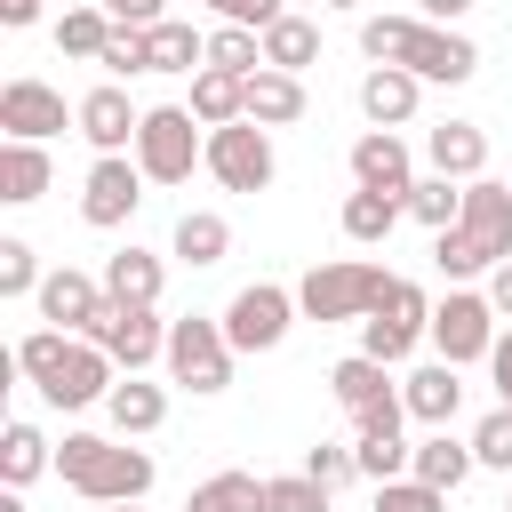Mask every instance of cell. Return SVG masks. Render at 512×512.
I'll list each match as a JSON object with an SVG mask.
<instances>
[{"mask_svg":"<svg viewBox=\"0 0 512 512\" xmlns=\"http://www.w3.org/2000/svg\"><path fill=\"white\" fill-rule=\"evenodd\" d=\"M384 288H392V272H384V264L328 256V264H312V272L296 280V312H304V320H320V328H336V320H368Z\"/></svg>","mask_w":512,"mask_h":512,"instance_id":"obj_2","label":"cell"},{"mask_svg":"<svg viewBox=\"0 0 512 512\" xmlns=\"http://www.w3.org/2000/svg\"><path fill=\"white\" fill-rule=\"evenodd\" d=\"M0 512H24V488H8V496H0Z\"/></svg>","mask_w":512,"mask_h":512,"instance_id":"obj_53","label":"cell"},{"mask_svg":"<svg viewBox=\"0 0 512 512\" xmlns=\"http://www.w3.org/2000/svg\"><path fill=\"white\" fill-rule=\"evenodd\" d=\"M424 160H432V176L472 184V176L488 168V136H480V120H440V128L424 136Z\"/></svg>","mask_w":512,"mask_h":512,"instance_id":"obj_21","label":"cell"},{"mask_svg":"<svg viewBox=\"0 0 512 512\" xmlns=\"http://www.w3.org/2000/svg\"><path fill=\"white\" fill-rule=\"evenodd\" d=\"M144 168H136V152H96V168H88V184H80V216L96 224V232H120L136 208H144Z\"/></svg>","mask_w":512,"mask_h":512,"instance_id":"obj_10","label":"cell"},{"mask_svg":"<svg viewBox=\"0 0 512 512\" xmlns=\"http://www.w3.org/2000/svg\"><path fill=\"white\" fill-rule=\"evenodd\" d=\"M352 184H360V192H392V200H408V192H416L408 136H400V128H368V136L352 144Z\"/></svg>","mask_w":512,"mask_h":512,"instance_id":"obj_17","label":"cell"},{"mask_svg":"<svg viewBox=\"0 0 512 512\" xmlns=\"http://www.w3.org/2000/svg\"><path fill=\"white\" fill-rule=\"evenodd\" d=\"M56 480L80 488L88 504H144V496H152V456L128 448V440L64 432V448H56Z\"/></svg>","mask_w":512,"mask_h":512,"instance_id":"obj_1","label":"cell"},{"mask_svg":"<svg viewBox=\"0 0 512 512\" xmlns=\"http://www.w3.org/2000/svg\"><path fill=\"white\" fill-rule=\"evenodd\" d=\"M96 512H144V504H96Z\"/></svg>","mask_w":512,"mask_h":512,"instance_id":"obj_54","label":"cell"},{"mask_svg":"<svg viewBox=\"0 0 512 512\" xmlns=\"http://www.w3.org/2000/svg\"><path fill=\"white\" fill-rule=\"evenodd\" d=\"M88 344H104L112 368L136 376L144 360H168V320H160V304H104L96 328H88Z\"/></svg>","mask_w":512,"mask_h":512,"instance_id":"obj_11","label":"cell"},{"mask_svg":"<svg viewBox=\"0 0 512 512\" xmlns=\"http://www.w3.org/2000/svg\"><path fill=\"white\" fill-rule=\"evenodd\" d=\"M40 8H48V0H0V24L24 32V24H40Z\"/></svg>","mask_w":512,"mask_h":512,"instance_id":"obj_52","label":"cell"},{"mask_svg":"<svg viewBox=\"0 0 512 512\" xmlns=\"http://www.w3.org/2000/svg\"><path fill=\"white\" fill-rule=\"evenodd\" d=\"M192 120L200 128H232V120H248V80H232V72H192Z\"/></svg>","mask_w":512,"mask_h":512,"instance_id":"obj_27","label":"cell"},{"mask_svg":"<svg viewBox=\"0 0 512 512\" xmlns=\"http://www.w3.org/2000/svg\"><path fill=\"white\" fill-rule=\"evenodd\" d=\"M488 376H496V400L512 408V328L496 336V352H488Z\"/></svg>","mask_w":512,"mask_h":512,"instance_id":"obj_49","label":"cell"},{"mask_svg":"<svg viewBox=\"0 0 512 512\" xmlns=\"http://www.w3.org/2000/svg\"><path fill=\"white\" fill-rule=\"evenodd\" d=\"M104 416H112V432H120V440H144V432H160V424H168V392H160V384H144V376H120V384H112V400H104Z\"/></svg>","mask_w":512,"mask_h":512,"instance_id":"obj_23","label":"cell"},{"mask_svg":"<svg viewBox=\"0 0 512 512\" xmlns=\"http://www.w3.org/2000/svg\"><path fill=\"white\" fill-rule=\"evenodd\" d=\"M368 512H448V496H440V488H424V480L408 472V480H384Z\"/></svg>","mask_w":512,"mask_h":512,"instance_id":"obj_43","label":"cell"},{"mask_svg":"<svg viewBox=\"0 0 512 512\" xmlns=\"http://www.w3.org/2000/svg\"><path fill=\"white\" fill-rule=\"evenodd\" d=\"M496 304H488V288H448L440 304H432V352L448 360V368H464V360H488L496 352Z\"/></svg>","mask_w":512,"mask_h":512,"instance_id":"obj_7","label":"cell"},{"mask_svg":"<svg viewBox=\"0 0 512 512\" xmlns=\"http://www.w3.org/2000/svg\"><path fill=\"white\" fill-rule=\"evenodd\" d=\"M400 216H408V200H392V192H360V184H352V200H344V240L376 248V240H392Z\"/></svg>","mask_w":512,"mask_h":512,"instance_id":"obj_31","label":"cell"},{"mask_svg":"<svg viewBox=\"0 0 512 512\" xmlns=\"http://www.w3.org/2000/svg\"><path fill=\"white\" fill-rule=\"evenodd\" d=\"M176 256H184L192 272L224 264V256H232V224H224L216 208H184V216H176Z\"/></svg>","mask_w":512,"mask_h":512,"instance_id":"obj_29","label":"cell"},{"mask_svg":"<svg viewBox=\"0 0 512 512\" xmlns=\"http://www.w3.org/2000/svg\"><path fill=\"white\" fill-rule=\"evenodd\" d=\"M416 16L424 24H456V16H472V0H416Z\"/></svg>","mask_w":512,"mask_h":512,"instance_id":"obj_51","label":"cell"},{"mask_svg":"<svg viewBox=\"0 0 512 512\" xmlns=\"http://www.w3.org/2000/svg\"><path fill=\"white\" fill-rule=\"evenodd\" d=\"M304 472H312L320 488H344V480H360V456L336 448V440H320V448H304Z\"/></svg>","mask_w":512,"mask_h":512,"instance_id":"obj_45","label":"cell"},{"mask_svg":"<svg viewBox=\"0 0 512 512\" xmlns=\"http://www.w3.org/2000/svg\"><path fill=\"white\" fill-rule=\"evenodd\" d=\"M424 336H432V304H424V288H416V280H400V272H392V288H384V296H376V312L360 320V352H368V360H384V368H400Z\"/></svg>","mask_w":512,"mask_h":512,"instance_id":"obj_6","label":"cell"},{"mask_svg":"<svg viewBox=\"0 0 512 512\" xmlns=\"http://www.w3.org/2000/svg\"><path fill=\"white\" fill-rule=\"evenodd\" d=\"M432 264H440L448 280H472V272H488V264L472 256V240H464V232H432Z\"/></svg>","mask_w":512,"mask_h":512,"instance_id":"obj_47","label":"cell"},{"mask_svg":"<svg viewBox=\"0 0 512 512\" xmlns=\"http://www.w3.org/2000/svg\"><path fill=\"white\" fill-rule=\"evenodd\" d=\"M408 216H416L424 232H456V216H464V184H456V176H416Z\"/></svg>","mask_w":512,"mask_h":512,"instance_id":"obj_35","label":"cell"},{"mask_svg":"<svg viewBox=\"0 0 512 512\" xmlns=\"http://www.w3.org/2000/svg\"><path fill=\"white\" fill-rule=\"evenodd\" d=\"M456 232L472 240V256H480L488 272L512 264V184L472 176V184H464V216H456Z\"/></svg>","mask_w":512,"mask_h":512,"instance_id":"obj_13","label":"cell"},{"mask_svg":"<svg viewBox=\"0 0 512 512\" xmlns=\"http://www.w3.org/2000/svg\"><path fill=\"white\" fill-rule=\"evenodd\" d=\"M288 328H296V288H280V280H248V288L224 304L232 352H280Z\"/></svg>","mask_w":512,"mask_h":512,"instance_id":"obj_8","label":"cell"},{"mask_svg":"<svg viewBox=\"0 0 512 512\" xmlns=\"http://www.w3.org/2000/svg\"><path fill=\"white\" fill-rule=\"evenodd\" d=\"M104 40H112V16H104L96 0H80V8H64V16H56V48H64V56L96 64V56H104Z\"/></svg>","mask_w":512,"mask_h":512,"instance_id":"obj_33","label":"cell"},{"mask_svg":"<svg viewBox=\"0 0 512 512\" xmlns=\"http://www.w3.org/2000/svg\"><path fill=\"white\" fill-rule=\"evenodd\" d=\"M400 72H416V80H440V88H456V80H472V72H480V48H472V40L456 32V24H416V40H408Z\"/></svg>","mask_w":512,"mask_h":512,"instance_id":"obj_16","label":"cell"},{"mask_svg":"<svg viewBox=\"0 0 512 512\" xmlns=\"http://www.w3.org/2000/svg\"><path fill=\"white\" fill-rule=\"evenodd\" d=\"M144 40H152V72H208V32H200V24L168 16V24H152Z\"/></svg>","mask_w":512,"mask_h":512,"instance_id":"obj_30","label":"cell"},{"mask_svg":"<svg viewBox=\"0 0 512 512\" xmlns=\"http://www.w3.org/2000/svg\"><path fill=\"white\" fill-rule=\"evenodd\" d=\"M112 384H120L112 352H104V344H88V336H72V344H64V360L40 376V400H48V408H96V400H112Z\"/></svg>","mask_w":512,"mask_h":512,"instance_id":"obj_12","label":"cell"},{"mask_svg":"<svg viewBox=\"0 0 512 512\" xmlns=\"http://www.w3.org/2000/svg\"><path fill=\"white\" fill-rule=\"evenodd\" d=\"M400 400H408V416H416V424L448 432V424H456V408H464V384H456V368H448V360H424V368H408V376H400Z\"/></svg>","mask_w":512,"mask_h":512,"instance_id":"obj_20","label":"cell"},{"mask_svg":"<svg viewBox=\"0 0 512 512\" xmlns=\"http://www.w3.org/2000/svg\"><path fill=\"white\" fill-rule=\"evenodd\" d=\"M40 256H32V240H0V296H40Z\"/></svg>","mask_w":512,"mask_h":512,"instance_id":"obj_41","label":"cell"},{"mask_svg":"<svg viewBox=\"0 0 512 512\" xmlns=\"http://www.w3.org/2000/svg\"><path fill=\"white\" fill-rule=\"evenodd\" d=\"M264 64L304 80V72L320 64V24H312V16H296V8H288L280 24H264Z\"/></svg>","mask_w":512,"mask_h":512,"instance_id":"obj_25","label":"cell"},{"mask_svg":"<svg viewBox=\"0 0 512 512\" xmlns=\"http://www.w3.org/2000/svg\"><path fill=\"white\" fill-rule=\"evenodd\" d=\"M472 464H480V456H472V440H456V432H432V440H416V456H408V472H416L424 488H440V496L464 488Z\"/></svg>","mask_w":512,"mask_h":512,"instance_id":"obj_24","label":"cell"},{"mask_svg":"<svg viewBox=\"0 0 512 512\" xmlns=\"http://www.w3.org/2000/svg\"><path fill=\"white\" fill-rule=\"evenodd\" d=\"M184 512H264V480L256 472H216V480L192 488Z\"/></svg>","mask_w":512,"mask_h":512,"instance_id":"obj_36","label":"cell"},{"mask_svg":"<svg viewBox=\"0 0 512 512\" xmlns=\"http://www.w3.org/2000/svg\"><path fill=\"white\" fill-rule=\"evenodd\" d=\"M248 120H256V128H296V120H304V80L264 64V72L248 80Z\"/></svg>","mask_w":512,"mask_h":512,"instance_id":"obj_26","label":"cell"},{"mask_svg":"<svg viewBox=\"0 0 512 512\" xmlns=\"http://www.w3.org/2000/svg\"><path fill=\"white\" fill-rule=\"evenodd\" d=\"M32 304H40V328H64V336H88V328H96V312H104L112 296H104V280H88V272H72V264H56V272L40 280V296H32Z\"/></svg>","mask_w":512,"mask_h":512,"instance_id":"obj_15","label":"cell"},{"mask_svg":"<svg viewBox=\"0 0 512 512\" xmlns=\"http://www.w3.org/2000/svg\"><path fill=\"white\" fill-rule=\"evenodd\" d=\"M320 8H360V0H320Z\"/></svg>","mask_w":512,"mask_h":512,"instance_id":"obj_55","label":"cell"},{"mask_svg":"<svg viewBox=\"0 0 512 512\" xmlns=\"http://www.w3.org/2000/svg\"><path fill=\"white\" fill-rule=\"evenodd\" d=\"M328 392H336V408L352 416V432H400V424H408V400H400L392 368L368 360V352L336 360V368H328Z\"/></svg>","mask_w":512,"mask_h":512,"instance_id":"obj_5","label":"cell"},{"mask_svg":"<svg viewBox=\"0 0 512 512\" xmlns=\"http://www.w3.org/2000/svg\"><path fill=\"white\" fill-rule=\"evenodd\" d=\"M72 112H80L72 128H80V136H88L96 152H136V128H144V112L128 104V88H120V80H104V88H88V96H80Z\"/></svg>","mask_w":512,"mask_h":512,"instance_id":"obj_18","label":"cell"},{"mask_svg":"<svg viewBox=\"0 0 512 512\" xmlns=\"http://www.w3.org/2000/svg\"><path fill=\"white\" fill-rule=\"evenodd\" d=\"M504 512H512V496H504Z\"/></svg>","mask_w":512,"mask_h":512,"instance_id":"obj_56","label":"cell"},{"mask_svg":"<svg viewBox=\"0 0 512 512\" xmlns=\"http://www.w3.org/2000/svg\"><path fill=\"white\" fill-rule=\"evenodd\" d=\"M352 456H360V480H368V488H384V480H408V456H416V448H408L400 432H360V440H352Z\"/></svg>","mask_w":512,"mask_h":512,"instance_id":"obj_37","label":"cell"},{"mask_svg":"<svg viewBox=\"0 0 512 512\" xmlns=\"http://www.w3.org/2000/svg\"><path fill=\"white\" fill-rule=\"evenodd\" d=\"M416 104H424V80H416V72H400V64H368V72H360V112H368V128H408Z\"/></svg>","mask_w":512,"mask_h":512,"instance_id":"obj_19","label":"cell"},{"mask_svg":"<svg viewBox=\"0 0 512 512\" xmlns=\"http://www.w3.org/2000/svg\"><path fill=\"white\" fill-rule=\"evenodd\" d=\"M48 184H56V168H48V144H0V200H8V208L40 200Z\"/></svg>","mask_w":512,"mask_h":512,"instance_id":"obj_28","label":"cell"},{"mask_svg":"<svg viewBox=\"0 0 512 512\" xmlns=\"http://www.w3.org/2000/svg\"><path fill=\"white\" fill-rule=\"evenodd\" d=\"M472 456H480L488 472H512V408H488V416L472 424Z\"/></svg>","mask_w":512,"mask_h":512,"instance_id":"obj_42","label":"cell"},{"mask_svg":"<svg viewBox=\"0 0 512 512\" xmlns=\"http://www.w3.org/2000/svg\"><path fill=\"white\" fill-rule=\"evenodd\" d=\"M488 304H496V320H512V264L488 272Z\"/></svg>","mask_w":512,"mask_h":512,"instance_id":"obj_50","label":"cell"},{"mask_svg":"<svg viewBox=\"0 0 512 512\" xmlns=\"http://www.w3.org/2000/svg\"><path fill=\"white\" fill-rule=\"evenodd\" d=\"M136 168L152 184H192V168H208V128L192 120V104H152L136 128Z\"/></svg>","mask_w":512,"mask_h":512,"instance_id":"obj_3","label":"cell"},{"mask_svg":"<svg viewBox=\"0 0 512 512\" xmlns=\"http://www.w3.org/2000/svg\"><path fill=\"white\" fill-rule=\"evenodd\" d=\"M416 24H424V16H368V24H360V56H368V64H400L408 40H416Z\"/></svg>","mask_w":512,"mask_h":512,"instance_id":"obj_38","label":"cell"},{"mask_svg":"<svg viewBox=\"0 0 512 512\" xmlns=\"http://www.w3.org/2000/svg\"><path fill=\"white\" fill-rule=\"evenodd\" d=\"M208 16H216V24H248V32H264V24L288 16V0H208Z\"/></svg>","mask_w":512,"mask_h":512,"instance_id":"obj_46","label":"cell"},{"mask_svg":"<svg viewBox=\"0 0 512 512\" xmlns=\"http://www.w3.org/2000/svg\"><path fill=\"white\" fill-rule=\"evenodd\" d=\"M160 288H168V264L152 248H112L104 256V296L112 304H160Z\"/></svg>","mask_w":512,"mask_h":512,"instance_id":"obj_22","label":"cell"},{"mask_svg":"<svg viewBox=\"0 0 512 512\" xmlns=\"http://www.w3.org/2000/svg\"><path fill=\"white\" fill-rule=\"evenodd\" d=\"M112 24H128V32H152V24H168V0H96Z\"/></svg>","mask_w":512,"mask_h":512,"instance_id":"obj_48","label":"cell"},{"mask_svg":"<svg viewBox=\"0 0 512 512\" xmlns=\"http://www.w3.org/2000/svg\"><path fill=\"white\" fill-rule=\"evenodd\" d=\"M64 344H72L64 328H32V336L16 344V376H32V384H40V376H48L56 360H64Z\"/></svg>","mask_w":512,"mask_h":512,"instance_id":"obj_44","label":"cell"},{"mask_svg":"<svg viewBox=\"0 0 512 512\" xmlns=\"http://www.w3.org/2000/svg\"><path fill=\"white\" fill-rule=\"evenodd\" d=\"M112 80H136V72H152V40L144 32H128V24H112V40H104V56H96Z\"/></svg>","mask_w":512,"mask_h":512,"instance_id":"obj_40","label":"cell"},{"mask_svg":"<svg viewBox=\"0 0 512 512\" xmlns=\"http://www.w3.org/2000/svg\"><path fill=\"white\" fill-rule=\"evenodd\" d=\"M208 64L232 72V80H256V72H264V32H248V24H216V32H208Z\"/></svg>","mask_w":512,"mask_h":512,"instance_id":"obj_34","label":"cell"},{"mask_svg":"<svg viewBox=\"0 0 512 512\" xmlns=\"http://www.w3.org/2000/svg\"><path fill=\"white\" fill-rule=\"evenodd\" d=\"M328 496H336V488H320L312 472H280V480H264V512H328Z\"/></svg>","mask_w":512,"mask_h":512,"instance_id":"obj_39","label":"cell"},{"mask_svg":"<svg viewBox=\"0 0 512 512\" xmlns=\"http://www.w3.org/2000/svg\"><path fill=\"white\" fill-rule=\"evenodd\" d=\"M232 336H224V320H200V312H184V320H168V384H184V392H224L232 384Z\"/></svg>","mask_w":512,"mask_h":512,"instance_id":"obj_4","label":"cell"},{"mask_svg":"<svg viewBox=\"0 0 512 512\" xmlns=\"http://www.w3.org/2000/svg\"><path fill=\"white\" fill-rule=\"evenodd\" d=\"M208 176H216L224 192H264V184L280 176V160H272V128H256V120L208 128Z\"/></svg>","mask_w":512,"mask_h":512,"instance_id":"obj_9","label":"cell"},{"mask_svg":"<svg viewBox=\"0 0 512 512\" xmlns=\"http://www.w3.org/2000/svg\"><path fill=\"white\" fill-rule=\"evenodd\" d=\"M64 120H80V112H64V88H48V80H8L0 88V128H8V144H48Z\"/></svg>","mask_w":512,"mask_h":512,"instance_id":"obj_14","label":"cell"},{"mask_svg":"<svg viewBox=\"0 0 512 512\" xmlns=\"http://www.w3.org/2000/svg\"><path fill=\"white\" fill-rule=\"evenodd\" d=\"M48 464H56V448L40 440V424H24V416H16V424L0 432V480H8V488H24V480H40Z\"/></svg>","mask_w":512,"mask_h":512,"instance_id":"obj_32","label":"cell"}]
</instances>
